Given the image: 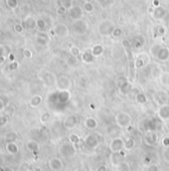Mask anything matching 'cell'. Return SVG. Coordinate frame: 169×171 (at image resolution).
Segmentation results:
<instances>
[{"instance_id":"6da1fadb","label":"cell","mask_w":169,"mask_h":171,"mask_svg":"<svg viewBox=\"0 0 169 171\" xmlns=\"http://www.w3.org/2000/svg\"><path fill=\"white\" fill-rule=\"evenodd\" d=\"M6 149H7V151L9 153H11V154H16L18 152V146L15 144L13 141H9L6 144Z\"/></svg>"},{"instance_id":"7a4b0ae2","label":"cell","mask_w":169,"mask_h":171,"mask_svg":"<svg viewBox=\"0 0 169 171\" xmlns=\"http://www.w3.org/2000/svg\"><path fill=\"white\" fill-rule=\"evenodd\" d=\"M41 100H42V97H41L40 96H35L31 99V100H30V105L31 107H38V105H40Z\"/></svg>"},{"instance_id":"3957f363","label":"cell","mask_w":169,"mask_h":171,"mask_svg":"<svg viewBox=\"0 0 169 171\" xmlns=\"http://www.w3.org/2000/svg\"><path fill=\"white\" fill-rule=\"evenodd\" d=\"M6 5L10 9H15L18 6V0H6Z\"/></svg>"},{"instance_id":"277c9868","label":"cell","mask_w":169,"mask_h":171,"mask_svg":"<svg viewBox=\"0 0 169 171\" xmlns=\"http://www.w3.org/2000/svg\"><path fill=\"white\" fill-rule=\"evenodd\" d=\"M32 19H33V18H31V17L25 19V21H24V24H25L26 28H33V27L36 25V22H35L34 20L31 21Z\"/></svg>"},{"instance_id":"5b68a950","label":"cell","mask_w":169,"mask_h":171,"mask_svg":"<svg viewBox=\"0 0 169 171\" xmlns=\"http://www.w3.org/2000/svg\"><path fill=\"white\" fill-rule=\"evenodd\" d=\"M18 68H19V63L17 61H12L8 65V69H9L10 71H16Z\"/></svg>"},{"instance_id":"8992f818","label":"cell","mask_w":169,"mask_h":171,"mask_svg":"<svg viewBox=\"0 0 169 171\" xmlns=\"http://www.w3.org/2000/svg\"><path fill=\"white\" fill-rule=\"evenodd\" d=\"M36 26H37L38 29L43 30V29H45L46 24H45V22H44L43 20H37V21H36Z\"/></svg>"},{"instance_id":"52a82bcc","label":"cell","mask_w":169,"mask_h":171,"mask_svg":"<svg viewBox=\"0 0 169 171\" xmlns=\"http://www.w3.org/2000/svg\"><path fill=\"white\" fill-rule=\"evenodd\" d=\"M23 57L24 58H27V59L32 58V52L29 50V49H24L23 50Z\"/></svg>"},{"instance_id":"ba28073f","label":"cell","mask_w":169,"mask_h":171,"mask_svg":"<svg viewBox=\"0 0 169 171\" xmlns=\"http://www.w3.org/2000/svg\"><path fill=\"white\" fill-rule=\"evenodd\" d=\"M8 121V118L6 115H1L0 116V127H2L3 126L7 123Z\"/></svg>"},{"instance_id":"9c48e42d","label":"cell","mask_w":169,"mask_h":171,"mask_svg":"<svg viewBox=\"0 0 169 171\" xmlns=\"http://www.w3.org/2000/svg\"><path fill=\"white\" fill-rule=\"evenodd\" d=\"M14 31L16 32V33H22L23 32V27L21 24H18L16 23L14 25Z\"/></svg>"},{"instance_id":"30bf717a","label":"cell","mask_w":169,"mask_h":171,"mask_svg":"<svg viewBox=\"0 0 169 171\" xmlns=\"http://www.w3.org/2000/svg\"><path fill=\"white\" fill-rule=\"evenodd\" d=\"M5 108V102L3 100H2V97H0V112H1V110H3Z\"/></svg>"},{"instance_id":"8fae6325","label":"cell","mask_w":169,"mask_h":171,"mask_svg":"<svg viewBox=\"0 0 169 171\" xmlns=\"http://www.w3.org/2000/svg\"><path fill=\"white\" fill-rule=\"evenodd\" d=\"M6 55V51H5V48L0 46V56H5Z\"/></svg>"},{"instance_id":"7c38bea8","label":"cell","mask_w":169,"mask_h":171,"mask_svg":"<svg viewBox=\"0 0 169 171\" xmlns=\"http://www.w3.org/2000/svg\"><path fill=\"white\" fill-rule=\"evenodd\" d=\"M5 60H6L5 56H0V66H1L3 63H5Z\"/></svg>"},{"instance_id":"4fadbf2b","label":"cell","mask_w":169,"mask_h":171,"mask_svg":"<svg viewBox=\"0 0 169 171\" xmlns=\"http://www.w3.org/2000/svg\"><path fill=\"white\" fill-rule=\"evenodd\" d=\"M13 54H9V60H10V62H12V61H15V58H14V56H12Z\"/></svg>"}]
</instances>
